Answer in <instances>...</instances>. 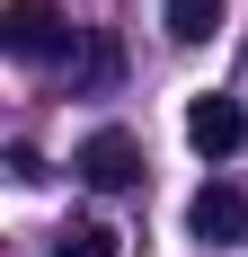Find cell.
<instances>
[{
	"label": "cell",
	"mask_w": 248,
	"mask_h": 257,
	"mask_svg": "<svg viewBox=\"0 0 248 257\" xmlns=\"http://www.w3.org/2000/svg\"><path fill=\"white\" fill-rule=\"evenodd\" d=\"M186 231H195L204 248H248V204L230 186H204L195 204H186Z\"/></svg>",
	"instance_id": "cell-4"
},
{
	"label": "cell",
	"mask_w": 248,
	"mask_h": 257,
	"mask_svg": "<svg viewBox=\"0 0 248 257\" xmlns=\"http://www.w3.org/2000/svg\"><path fill=\"white\" fill-rule=\"evenodd\" d=\"M71 169L98 186V195H124V186L142 178V142H133L124 124H98V133H89V142L71 151Z\"/></svg>",
	"instance_id": "cell-2"
},
{
	"label": "cell",
	"mask_w": 248,
	"mask_h": 257,
	"mask_svg": "<svg viewBox=\"0 0 248 257\" xmlns=\"http://www.w3.org/2000/svg\"><path fill=\"white\" fill-rule=\"evenodd\" d=\"M0 45L18 53V62H53V53L71 45V18H62L53 0H9V9H0Z\"/></svg>",
	"instance_id": "cell-1"
},
{
	"label": "cell",
	"mask_w": 248,
	"mask_h": 257,
	"mask_svg": "<svg viewBox=\"0 0 248 257\" xmlns=\"http://www.w3.org/2000/svg\"><path fill=\"white\" fill-rule=\"evenodd\" d=\"M186 142H195L204 160H230L248 142V115H239V98H213V89H204V98H186Z\"/></svg>",
	"instance_id": "cell-3"
},
{
	"label": "cell",
	"mask_w": 248,
	"mask_h": 257,
	"mask_svg": "<svg viewBox=\"0 0 248 257\" xmlns=\"http://www.w3.org/2000/svg\"><path fill=\"white\" fill-rule=\"evenodd\" d=\"M160 27L177 45H213L222 36V0H160Z\"/></svg>",
	"instance_id": "cell-5"
},
{
	"label": "cell",
	"mask_w": 248,
	"mask_h": 257,
	"mask_svg": "<svg viewBox=\"0 0 248 257\" xmlns=\"http://www.w3.org/2000/svg\"><path fill=\"white\" fill-rule=\"evenodd\" d=\"M53 257H115V231L106 222H71V231L53 239Z\"/></svg>",
	"instance_id": "cell-6"
}]
</instances>
